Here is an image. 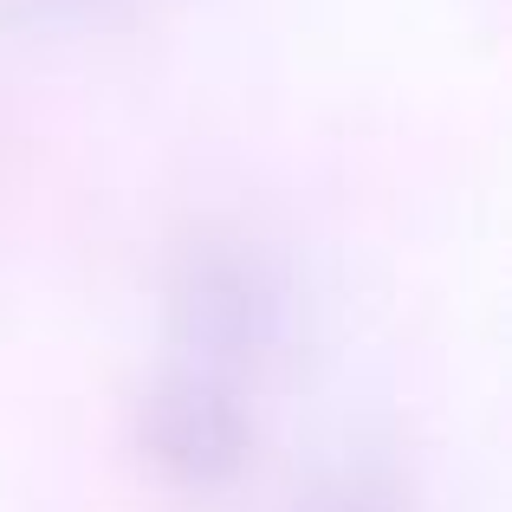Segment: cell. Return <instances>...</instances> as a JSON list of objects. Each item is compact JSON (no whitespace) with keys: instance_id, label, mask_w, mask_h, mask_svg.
I'll return each mask as SVG.
<instances>
[{"instance_id":"1","label":"cell","mask_w":512,"mask_h":512,"mask_svg":"<svg viewBox=\"0 0 512 512\" xmlns=\"http://www.w3.org/2000/svg\"><path fill=\"white\" fill-rule=\"evenodd\" d=\"M20 13H33V20H78V13H98L111 7V0H13Z\"/></svg>"}]
</instances>
